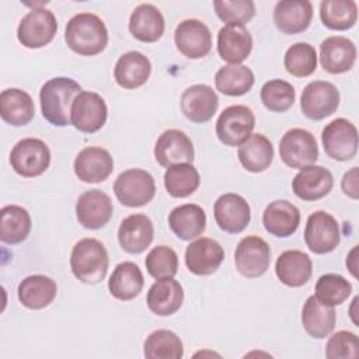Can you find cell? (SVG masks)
<instances>
[{
    "mask_svg": "<svg viewBox=\"0 0 359 359\" xmlns=\"http://www.w3.org/2000/svg\"><path fill=\"white\" fill-rule=\"evenodd\" d=\"M112 212L114 205L111 198L100 189L83 192L76 202V217L88 230L104 227L111 220Z\"/></svg>",
    "mask_w": 359,
    "mask_h": 359,
    "instance_id": "16",
    "label": "cell"
},
{
    "mask_svg": "<svg viewBox=\"0 0 359 359\" xmlns=\"http://www.w3.org/2000/svg\"><path fill=\"white\" fill-rule=\"evenodd\" d=\"M259 97L266 109L272 112H285L294 104L296 91L290 83L273 79L261 87Z\"/></svg>",
    "mask_w": 359,
    "mask_h": 359,
    "instance_id": "44",
    "label": "cell"
},
{
    "mask_svg": "<svg viewBox=\"0 0 359 359\" xmlns=\"http://www.w3.org/2000/svg\"><path fill=\"white\" fill-rule=\"evenodd\" d=\"M182 302L184 289L174 278L156 279L146 297L149 310L160 317H167L177 313L181 309Z\"/></svg>",
    "mask_w": 359,
    "mask_h": 359,
    "instance_id": "25",
    "label": "cell"
},
{
    "mask_svg": "<svg viewBox=\"0 0 359 359\" xmlns=\"http://www.w3.org/2000/svg\"><path fill=\"white\" fill-rule=\"evenodd\" d=\"M237 157L247 171L262 172L273 160V146L262 133H252L238 146Z\"/></svg>",
    "mask_w": 359,
    "mask_h": 359,
    "instance_id": "36",
    "label": "cell"
},
{
    "mask_svg": "<svg viewBox=\"0 0 359 359\" xmlns=\"http://www.w3.org/2000/svg\"><path fill=\"white\" fill-rule=\"evenodd\" d=\"M32 97L20 88H6L0 94V116L11 126H24L34 119Z\"/></svg>",
    "mask_w": 359,
    "mask_h": 359,
    "instance_id": "34",
    "label": "cell"
},
{
    "mask_svg": "<svg viewBox=\"0 0 359 359\" xmlns=\"http://www.w3.org/2000/svg\"><path fill=\"white\" fill-rule=\"evenodd\" d=\"M224 259V250L219 241L201 237L187 247L185 265L189 272L198 276H206L216 272Z\"/></svg>",
    "mask_w": 359,
    "mask_h": 359,
    "instance_id": "18",
    "label": "cell"
},
{
    "mask_svg": "<svg viewBox=\"0 0 359 359\" xmlns=\"http://www.w3.org/2000/svg\"><path fill=\"white\" fill-rule=\"evenodd\" d=\"M318 57L325 72L331 74H342L353 67L356 60V46L346 36H328L320 45Z\"/></svg>",
    "mask_w": 359,
    "mask_h": 359,
    "instance_id": "21",
    "label": "cell"
},
{
    "mask_svg": "<svg viewBox=\"0 0 359 359\" xmlns=\"http://www.w3.org/2000/svg\"><path fill=\"white\" fill-rule=\"evenodd\" d=\"M338 107L339 91L331 81L314 80L303 88L300 108L306 118L311 121H321L332 115Z\"/></svg>",
    "mask_w": 359,
    "mask_h": 359,
    "instance_id": "10",
    "label": "cell"
},
{
    "mask_svg": "<svg viewBox=\"0 0 359 359\" xmlns=\"http://www.w3.org/2000/svg\"><path fill=\"white\" fill-rule=\"evenodd\" d=\"M143 285L144 278L140 268L132 261H123L112 271L108 280V290L116 300L129 302L140 294Z\"/></svg>",
    "mask_w": 359,
    "mask_h": 359,
    "instance_id": "33",
    "label": "cell"
},
{
    "mask_svg": "<svg viewBox=\"0 0 359 359\" xmlns=\"http://www.w3.org/2000/svg\"><path fill=\"white\" fill-rule=\"evenodd\" d=\"M321 22L334 31H346L356 24L358 4L353 0H324L320 3Z\"/></svg>",
    "mask_w": 359,
    "mask_h": 359,
    "instance_id": "39",
    "label": "cell"
},
{
    "mask_svg": "<svg viewBox=\"0 0 359 359\" xmlns=\"http://www.w3.org/2000/svg\"><path fill=\"white\" fill-rule=\"evenodd\" d=\"M335 320L337 316L331 306L321 303L314 294L307 297L302 309V324L310 337L316 339L328 337L335 328Z\"/></svg>",
    "mask_w": 359,
    "mask_h": 359,
    "instance_id": "35",
    "label": "cell"
},
{
    "mask_svg": "<svg viewBox=\"0 0 359 359\" xmlns=\"http://www.w3.org/2000/svg\"><path fill=\"white\" fill-rule=\"evenodd\" d=\"M151 73V63L147 56L137 50L123 53L115 63L114 79L118 86L133 90L143 86Z\"/></svg>",
    "mask_w": 359,
    "mask_h": 359,
    "instance_id": "28",
    "label": "cell"
},
{
    "mask_svg": "<svg viewBox=\"0 0 359 359\" xmlns=\"http://www.w3.org/2000/svg\"><path fill=\"white\" fill-rule=\"evenodd\" d=\"M285 69L294 77H307L317 69V52L307 42H296L287 48L283 57Z\"/></svg>",
    "mask_w": 359,
    "mask_h": 359,
    "instance_id": "42",
    "label": "cell"
},
{
    "mask_svg": "<svg viewBox=\"0 0 359 359\" xmlns=\"http://www.w3.org/2000/svg\"><path fill=\"white\" fill-rule=\"evenodd\" d=\"M255 77L245 65H226L215 74L216 88L229 97H240L247 94L254 86Z\"/></svg>",
    "mask_w": 359,
    "mask_h": 359,
    "instance_id": "38",
    "label": "cell"
},
{
    "mask_svg": "<svg viewBox=\"0 0 359 359\" xmlns=\"http://www.w3.org/2000/svg\"><path fill=\"white\" fill-rule=\"evenodd\" d=\"M262 224L275 237H289L300 224V210L289 201H273L262 213Z\"/></svg>",
    "mask_w": 359,
    "mask_h": 359,
    "instance_id": "30",
    "label": "cell"
},
{
    "mask_svg": "<svg viewBox=\"0 0 359 359\" xmlns=\"http://www.w3.org/2000/svg\"><path fill=\"white\" fill-rule=\"evenodd\" d=\"M11 168L24 178L43 174L50 164V151L46 143L36 137L18 140L10 151Z\"/></svg>",
    "mask_w": 359,
    "mask_h": 359,
    "instance_id": "5",
    "label": "cell"
},
{
    "mask_svg": "<svg viewBox=\"0 0 359 359\" xmlns=\"http://www.w3.org/2000/svg\"><path fill=\"white\" fill-rule=\"evenodd\" d=\"M109 265L108 252L97 238L79 240L70 254V269L76 279L87 285L104 280Z\"/></svg>",
    "mask_w": 359,
    "mask_h": 359,
    "instance_id": "3",
    "label": "cell"
},
{
    "mask_svg": "<svg viewBox=\"0 0 359 359\" xmlns=\"http://www.w3.org/2000/svg\"><path fill=\"white\" fill-rule=\"evenodd\" d=\"M168 226L180 240L191 241L205 231L206 213L196 203H184L170 212Z\"/></svg>",
    "mask_w": 359,
    "mask_h": 359,
    "instance_id": "31",
    "label": "cell"
},
{
    "mask_svg": "<svg viewBox=\"0 0 359 359\" xmlns=\"http://www.w3.org/2000/svg\"><path fill=\"white\" fill-rule=\"evenodd\" d=\"M153 222L143 213L125 217L118 229V241L123 251L129 254L143 252L153 241Z\"/></svg>",
    "mask_w": 359,
    "mask_h": 359,
    "instance_id": "23",
    "label": "cell"
},
{
    "mask_svg": "<svg viewBox=\"0 0 359 359\" xmlns=\"http://www.w3.org/2000/svg\"><path fill=\"white\" fill-rule=\"evenodd\" d=\"M194 156L192 140L180 129L164 130L154 144V158L165 168L181 163H192Z\"/></svg>",
    "mask_w": 359,
    "mask_h": 359,
    "instance_id": "17",
    "label": "cell"
},
{
    "mask_svg": "<svg viewBox=\"0 0 359 359\" xmlns=\"http://www.w3.org/2000/svg\"><path fill=\"white\" fill-rule=\"evenodd\" d=\"M280 160L290 168H304L313 165L318 158L316 137L306 129L292 128L279 142Z\"/></svg>",
    "mask_w": 359,
    "mask_h": 359,
    "instance_id": "8",
    "label": "cell"
},
{
    "mask_svg": "<svg viewBox=\"0 0 359 359\" xmlns=\"http://www.w3.org/2000/svg\"><path fill=\"white\" fill-rule=\"evenodd\" d=\"M213 7L216 15L227 25H243L255 15L252 0H216Z\"/></svg>",
    "mask_w": 359,
    "mask_h": 359,
    "instance_id": "46",
    "label": "cell"
},
{
    "mask_svg": "<svg viewBox=\"0 0 359 359\" xmlns=\"http://www.w3.org/2000/svg\"><path fill=\"white\" fill-rule=\"evenodd\" d=\"M304 241L314 254L321 255L334 251L341 241V230L337 219L325 210L311 213L306 222Z\"/></svg>",
    "mask_w": 359,
    "mask_h": 359,
    "instance_id": "11",
    "label": "cell"
},
{
    "mask_svg": "<svg viewBox=\"0 0 359 359\" xmlns=\"http://www.w3.org/2000/svg\"><path fill=\"white\" fill-rule=\"evenodd\" d=\"M76 177L87 184L105 181L114 171V158L108 150L98 146H88L79 151L74 158Z\"/></svg>",
    "mask_w": 359,
    "mask_h": 359,
    "instance_id": "20",
    "label": "cell"
},
{
    "mask_svg": "<svg viewBox=\"0 0 359 359\" xmlns=\"http://www.w3.org/2000/svg\"><path fill=\"white\" fill-rule=\"evenodd\" d=\"M144 265L149 275L154 279L174 278L178 272V255L168 245H157L146 255Z\"/></svg>",
    "mask_w": 359,
    "mask_h": 359,
    "instance_id": "45",
    "label": "cell"
},
{
    "mask_svg": "<svg viewBox=\"0 0 359 359\" xmlns=\"http://www.w3.org/2000/svg\"><path fill=\"white\" fill-rule=\"evenodd\" d=\"M165 22L161 11L150 4L142 3L129 17V31L140 42L151 43L158 41L164 34Z\"/></svg>",
    "mask_w": 359,
    "mask_h": 359,
    "instance_id": "29",
    "label": "cell"
},
{
    "mask_svg": "<svg viewBox=\"0 0 359 359\" xmlns=\"http://www.w3.org/2000/svg\"><path fill=\"white\" fill-rule=\"evenodd\" d=\"M65 41L73 52L81 56H94L105 49L108 29L97 14L79 13L67 21Z\"/></svg>",
    "mask_w": 359,
    "mask_h": 359,
    "instance_id": "1",
    "label": "cell"
},
{
    "mask_svg": "<svg viewBox=\"0 0 359 359\" xmlns=\"http://www.w3.org/2000/svg\"><path fill=\"white\" fill-rule=\"evenodd\" d=\"M252 50V36L244 25H224L217 34V53L229 65H240Z\"/></svg>",
    "mask_w": 359,
    "mask_h": 359,
    "instance_id": "26",
    "label": "cell"
},
{
    "mask_svg": "<svg viewBox=\"0 0 359 359\" xmlns=\"http://www.w3.org/2000/svg\"><path fill=\"white\" fill-rule=\"evenodd\" d=\"M57 21L55 14L45 7H34L20 21L17 38L21 45L38 49L48 45L56 35Z\"/></svg>",
    "mask_w": 359,
    "mask_h": 359,
    "instance_id": "6",
    "label": "cell"
},
{
    "mask_svg": "<svg viewBox=\"0 0 359 359\" xmlns=\"http://www.w3.org/2000/svg\"><path fill=\"white\" fill-rule=\"evenodd\" d=\"M32 220L27 209L18 205H6L0 210V240L4 244H20L27 240Z\"/></svg>",
    "mask_w": 359,
    "mask_h": 359,
    "instance_id": "37",
    "label": "cell"
},
{
    "mask_svg": "<svg viewBox=\"0 0 359 359\" xmlns=\"http://www.w3.org/2000/svg\"><path fill=\"white\" fill-rule=\"evenodd\" d=\"M316 297L327 306L342 304L352 293V285L342 275L324 273L316 282Z\"/></svg>",
    "mask_w": 359,
    "mask_h": 359,
    "instance_id": "43",
    "label": "cell"
},
{
    "mask_svg": "<svg viewBox=\"0 0 359 359\" xmlns=\"http://www.w3.org/2000/svg\"><path fill=\"white\" fill-rule=\"evenodd\" d=\"M332 187L334 178L331 171L316 164L302 168L292 181L294 195L306 202L318 201L327 196Z\"/></svg>",
    "mask_w": 359,
    "mask_h": 359,
    "instance_id": "22",
    "label": "cell"
},
{
    "mask_svg": "<svg viewBox=\"0 0 359 359\" xmlns=\"http://www.w3.org/2000/svg\"><path fill=\"white\" fill-rule=\"evenodd\" d=\"M321 142L325 154L332 160H352L358 153V129L351 121L337 118L324 126Z\"/></svg>",
    "mask_w": 359,
    "mask_h": 359,
    "instance_id": "9",
    "label": "cell"
},
{
    "mask_svg": "<svg viewBox=\"0 0 359 359\" xmlns=\"http://www.w3.org/2000/svg\"><path fill=\"white\" fill-rule=\"evenodd\" d=\"M271 264L269 244L259 236L243 237L234 251V265L245 278L262 276Z\"/></svg>",
    "mask_w": 359,
    "mask_h": 359,
    "instance_id": "12",
    "label": "cell"
},
{
    "mask_svg": "<svg viewBox=\"0 0 359 359\" xmlns=\"http://www.w3.org/2000/svg\"><path fill=\"white\" fill-rule=\"evenodd\" d=\"M216 224L229 234L241 233L251 222V208L248 202L238 194L220 195L213 206Z\"/></svg>",
    "mask_w": 359,
    "mask_h": 359,
    "instance_id": "14",
    "label": "cell"
},
{
    "mask_svg": "<svg viewBox=\"0 0 359 359\" xmlns=\"http://www.w3.org/2000/svg\"><path fill=\"white\" fill-rule=\"evenodd\" d=\"M57 285L46 275H29L24 278L17 289L20 303L29 310L48 307L56 297Z\"/></svg>",
    "mask_w": 359,
    "mask_h": 359,
    "instance_id": "32",
    "label": "cell"
},
{
    "mask_svg": "<svg viewBox=\"0 0 359 359\" xmlns=\"http://www.w3.org/2000/svg\"><path fill=\"white\" fill-rule=\"evenodd\" d=\"M275 273L283 285L289 287H300L311 278V258L300 250L283 251L275 262Z\"/></svg>",
    "mask_w": 359,
    "mask_h": 359,
    "instance_id": "27",
    "label": "cell"
},
{
    "mask_svg": "<svg viewBox=\"0 0 359 359\" xmlns=\"http://www.w3.org/2000/svg\"><path fill=\"white\" fill-rule=\"evenodd\" d=\"M143 355L147 359H180L184 356V345L174 331L156 330L146 338Z\"/></svg>",
    "mask_w": 359,
    "mask_h": 359,
    "instance_id": "41",
    "label": "cell"
},
{
    "mask_svg": "<svg viewBox=\"0 0 359 359\" xmlns=\"http://www.w3.org/2000/svg\"><path fill=\"white\" fill-rule=\"evenodd\" d=\"M255 128V115L247 105H230L224 108L216 121L219 140L230 147L244 143Z\"/></svg>",
    "mask_w": 359,
    "mask_h": 359,
    "instance_id": "7",
    "label": "cell"
},
{
    "mask_svg": "<svg viewBox=\"0 0 359 359\" xmlns=\"http://www.w3.org/2000/svg\"><path fill=\"white\" fill-rule=\"evenodd\" d=\"M328 359H355L359 356V344L356 334L351 331H338L332 334L325 345Z\"/></svg>",
    "mask_w": 359,
    "mask_h": 359,
    "instance_id": "47",
    "label": "cell"
},
{
    "mask_svg": "<svg viewBox=\"0 0 359 359\" xmlns=\"http://www.w3.org/2000/svg\"><path fill=\"white\" fill-rule=\"evenodd\" d=\"M199 184L201 177L192 163L171 165L164 172V187L172 198H187L192 195Z\"/></svg>",
    "mask_w": 359,
    "mask_h": 359,
    "instance_id": "40",
    "label": "cell"
},
{
    "mask_svg": "<svg viewBox=\"0 0 359 359\" xmlns=\"http://www.w3.org/2000/svg\"><path fill=\"white\" fill-rule=\"evenodd\" d=\"M180 107L187 119L194 123H205L216 114L219 98L210 86L194 84L181 94Z\"/></svg>",
    "mask_w": 359,
    "mask_h": 359,
    "instance_id": "19",
    "label": "cell"
},
{
    "mask_svg": "<svg viewBox=\"0 0 359 359\" xmlns=\"http://www.w3.org/2000/svg\"><path fill=\"white\" fill-rule=\"evenodd\" d=\"M177 49L189 59H201L212 49V34L205 22L196 18L181 21L174 31Z\"/></svg>",
    "mask_w": 359,
    "mask_h": 359,
    "instance_id": "15",
    "label": "cell"
},
{
    "mask_svg": "<svg viewBox=\"0 0 359 359\" xmlns=\"http://www.w3.org/2000/svg\"><path fill=\"white\" fill-rule=\"evenodd\" d=\"M346 268L349 269V272L352 273V276L353 278H358V245H355L351 251H349V254H348V257H346Z\"/></svg>",
    "mask_w": 359,
    "mask_h": 359,
    "instance_id": "49",
    "label": "cell"
},
{
    "mask_svg": "<svg viewBox=\"0 0 359 359\" xmlns=\"http://www.w3.org/2000/svg\"><path fill=\"white\" fill-rule=\"evenodd\" d=\"M341 188L344 194L352 199H358V167H352L349 171H346L341 181Z\"/></svg>",
    "mask_w": 359,
    "mask_h": 359,
    "instance_id": "48",
    "label": "cell"
},
{
    "mask_svg": "<svg viewBox=\"0 0 359 359\" xmlns=\"http://www.w3.org/2000/svg\"><path fill=\"white\" fill-rule=\"evenodd\" d=\"M114 192L116 199L128 208H140L151 202L156 194V184L151 174L142 168L122 171L115 182Z\"/></svg>",
    "mask_w": 359,
    "mask_h": 359,
    "instance_id": "4",
    "label": "cell"
},
{
    "mask_svg": "<svg viewBox=\"0 0 359 359\" xmlns=\"http://www.w3.org/2000/svg\"><path fill=\"white\" fill-rule=\"evenodd\" d=\"M81 86L70 77H53L39 91L42 116L53 126L70 125V112Z\"/></svg>",
    "mask_w": 359,
    "mask_h": 359,
    "instance_id": "2",
    "label": "cell"
},
{
    "mask_svg": "<svg viewBox=\"0 0 359 359\" xmlns=\"http://www.w3.org/2000/svg\"><path fill=\"white\" fill-rule=\"evenodd\" d=\"M313 18V4L309 0H282L275 4L273 22L276 28L294 35L306 31Z\"/></svg>",
    "mask_w": 359,
    "mask_h": 359,
    "instance_id": "24",
    "label": "cell"
},
{
    "mask_svg": "<svg viewBox=\"0 0 359 359\" xmlns=\"http://www.w3.org/2000/svg\"><path fill=\"white\" fill-rule=\"evenodd\" d=\"M108 116V108L104 98L94 91H81L73 101L70 122L83 133L100 130Z\"/></svg>",
    "mask_w": 359,
    "mask_h": 359,
    "instance_id": "13",
    "label": "cell"
}]
</instances>
